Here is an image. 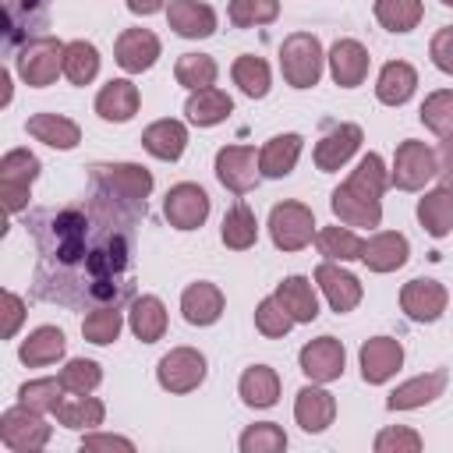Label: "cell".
<instances>
[{
	"label": "cell",
	"mask_w": 453,
	"mask_h": 453,
	"mask_svg": "<svg viewBox=\"0 0 453 453\" xmlns=\"http://www.w3.org/2000/svg\"><path fill=\"white\" fill-rule=\"evenodd\" d=\"M389 184V173H386V163L382 156L368 152L361 156L357 170L333 191L329 198V209L333 216L343 223V226H379L382 219V191Z\"/></svg>",
	"instance_id": "cell-1"
},
{
	"label": "cell",
	"mask_w": 453,
	"mask_h": 453,
	"mask_svg": "<svg viewBox=\"0 0 453 453\" xmlns=\"http://www.w3.org/2000/svg\"><path fill=\"white\" fill-rule=\"evenodd\" d=\"M92 180L106 191V198H117L131 205L134 212H145V198L152 191V173L138 163H99L92 166Z\"/></svg>",
	"instance_id": "cell-2"
},
{
	"label": "cell",
	"mask_w": 453,
	"mask_h": 453,
	"mask_svg": "<svg viewBox=\"0 0 453 453\" xmlns=\"http://www.w3.org/2000/svg\"><path fill=\"white\" fill-rule=\"evenodd\" d=\"M322 42L311 35V32H294L283 39L280 46V67H283V78L287 85L294 88H311L319 85L322 78Z\"/></svg>",
	"instance_id": "cell-3"
},
{
	"label": "cell",
	"mask_w": 453,
	"mask_h": 453,
	"mask_svg": "<svg viewBox=\"0 0 453 453\" xmlns=\"http://www.w3.org/2000/svg\"><path fill=\"white\" fill-rule=\"evenodd\" d=\"M64 71V42L53 35H39L28 39L18 53V74L25 85L32 88H46L57 81V74Z\"/></svg>",
	"instance_id": "cell-4"
},
{
	"label": "cell",
	"mask_w": 453,
	"mask_h": 453,
	"mask_svg": "<svg viewBox=\"0 0 453 453\" xmlns=\"http://www.w3.org/2000/svg\"><path fill=\"white\" fill-rule=\"evenodd\" d=\"M439 173V156L418 142V138H407L396 145V156H393V170H389V184L400 188V191H418L425 188V180H432Z\"/></svg>",
	"instance_id": "cell-5"
},
{
	"label": "cell",
	"mask_w": 453,
	"mask_h": 453,
	"mask_svg": "<svg viewBox=\"0 0 453 453\" xmlns=\"http://www.w3.org/2000/svg\"><path fill=\"white\" fill-rule=\"evenodd\" d=\"M315 234L319 230H315V216H311L308 205H301V202L273 205V212H269V237H273V244L280 251H301V248L311 244Z\"/></svg>",
	"instance_id": "cell-6"
},
{
	"label": "cell",
	"mask_w": 453,
	"mask_h": 453,
	"mask_svg": "<svg viewBox=\"0 0 453 453\" xmlns=\"http://www.w3.org/2000/svg\"><path fill=\"white\" fill-rule=\"evenodd\" d=\"M0 442L14 453H35L50 442V425L42 421L39 411L18 403L0 414Z\"/></svg>",
	"instance_id": "cell-7"
},
{
	"label": "cell",
	"mask_w": 453,
	"mask_h": 453,
	"mask_svg": "<svg viewBox=\"0 0 453 453\" xmlns=\"http://www.w3.org/2000/svg\"><path fill=\"white\" fill-rule=\"evenodd\" d=\"M39 177V159L28 149H11L0 159V198L7 212H21L28 205V188Z\"/></svg>",
	"instance_id": "cell-8"
},
{
	"label": "cell",
	"mask_w": 453,
	"mask_h": 453,
	"mask_svg": "<svg viewBox=\"0 0 453 453\" xmlns=\"http://www.w3.org/2000/svg\"><path fill=\"white\" fill-rule=\"evenodd\" d=\"M85 269H88V276L99 283V297H117V287L106 283V280H113L117 273L127 269V241H124V234H113V230L103 234V237L88 248Z\"/></svg>",
	"instance_id": "cell-9"
},
{
	"label": "cell",
	"mask_w": 453,
	"mask_h": 453,
	"mask_svg": "<svg viewBox=\"0 0 453 453\" xmlns=\"http://www.w3.org/2000/svg\"><path fill=\"white\" fill-rule=\"evenodd\" d=\"M156 379L166 393H191L205 379V357L195 347H173L170 354L159 357Z\"/></svg>",
	"instance_id": "cell-10"
},
{
	"label": "cell",
	"mask_w": 453,
	"mask_h": 453,
	"mask_svg": "<svg viewBox=\"0 0 453 453\" xmlns=\"http://www.w3.org/2000/svg\"><path fill=\"white\" fill-rule=\"evenodd\" d=\"M258 156L251 145H226L216 152V177L226 191L234 195H248L258 180Z\"/></svg>",
	"instance_id": "cell-11"
},
{
	"label": "cell",
	"mask_w": 453,
	"mask_h": 453,
	"mask_svg": "<svg viewBox=\"0 0 453 453\" xmlns=\"http://www.w3.org/2000/svg\"><path fill=\"white\" fill-rule=\"evenodd\" d=\"M297 361H301V372L311 382H333V379L343 375L347 354H343V343L336 336H315V340H308L301 347Z\"/></svg>",
	"instance_id": "cell-12"
},
{
	"label": "cell",
	"mask_w": 453,
	"mask_h": 453,
	"mask_svg": "<svg viewBox=\"0 0 453 453\" xmlns=\"http://www.w3.org/2000/svg\"><path fill=\"white\" fill-rule=\"evenodd\" d=\"M163 212L170 219V226L177 230H198L209 216V195L198 188V184H173L166 191V202H163Z\"/></svg>",
	"instance_id": "cell-13"
},
{
	"label": "cell",
	"mask_w": 453,
	"mask_h": 453,
	"mask_svg": "<svg viewBox=\"0 0 453 453\" xmlns=\"http://www.w3.org/2000/svg\"><path fill=\"white\" fill-rule=\"evenodd\" d=\"M315 283H319V290L326 294V301H329V308L333 311H354L357 304H361V280L354 276V273H347L343 265H336V262H322L319 269H315Z\"/></svg>",
	"instance_id": "cell-14"
},
{
	"label": "cell",
	"mask_w": 453,
	"mask_h": 453,
	"mask_svg": "<svg viewBox=\"0 0 453 453\" xmlns=\"http://www.w3.org/2000/svg\"><path fill=\"white\" fill-rule=\"evenodd\" d=\"M446 301H449V294L439 280H421L418 276V280L403 283V290H400V308L414 322H435L446 311Z\"/></svg>",
	"instance_id": "cell-15"
},
{
	"label": "cell",
	"mask_w": 453,
	"mask_h": 453,
	"mask_svg": "<svg viewBox=\"0 0 453 453\" xmlns=\"http://www.w3.org/2000/svg\"><path fill=\"white\" fill-rule=\"evenodd\" d=\"M400 365H403L400 340H393V336H372V340H365V347H361V379L368 386H379V382L393 379Z\"/></svg>",
	"instance_id": "cell-16"
},
{
	"label": "cell",
	"mask_w": 453,
	"mask_h": 453,
	"mask_svg": "<svg viewBox=\"0 0 453 453\" xmlns=\"http://www.w3.org/2000/svg\"><path fill=\"white\" fill-rule=\"evenodd\" d=\"M361 149V127L357 124H336L315 142V166L322 173L340 170L354 152Z\"/></svg>",
	"instance_id": "cell-17"
},
{
	"label": "cell",
	"mask_w": 453,
	"mask_h": 453,
	"mask_svg": "<svg viewBox=\"0 0 453 453\" xmlns=\"http://www.w3.org/2000/svg\"><path fill=\"white\" fill-rule=\"evenodd\" d=\"M113 57L117 64L127 71V74H142L156 64L159 57V39L149 32V28H124L117 35V46H113Z\"/></svg>",
	"instance_id": "cell-18"
},
{
	"label": "cell",
	"mask_w": 453,
	"mask_h": 453,
	"mask_svg": "<svg viewBox=\"0 0 453 453\" xmlns=\"http://www.w3.org/2000/svg\"><path fill=\"white\" fill-rule=\"evenodd\" d=\"M368 50L357 39H336L329 50V74L340 88H357L368 74Z\"/></svg>",
	"instance_id": "cell-19"
},
{
	"label": "cell",
	"mask_w": 453,
	"mask_h": 453,
	"mask_svg": "<svg viewBox=\"0 0 453 453\" xmlns=\"http://www.w3.org/2000/svg\"><path fill=\"white\" fill-rule=\"evenodd\" d=\"M166 21L184 39H205L216 32V11L202 0H170Z\"/></svg>",
	"instance_id": "cell-20"
},
{
	"label": "cell",
	"mask_w": 453,
	"mask_h": 453,
	"mask_svg": "<svg viewBox=\"0 0 453 453\" xmlns=\"http://www.w3.org/2000/svg\"><path fill=\"white\" fill-rule=\"evenodd\" d=\"M407 255H411V244L396 230H382V234L368 237L365 248H361V262L372 273H393V269H400L407 262Z\"/></svg>",
	"instance_id": "cell-21"
},
{
	"label": "cell",
	"mask_w": 453,
	"mask_h": 453,
	"mask_svg": "<svg viewBox=\"0 0 453 453\" xmlns=\"http://www.w3.org/2000/svg\"><path fill=\"white\" fill-rule=\"evenodd\" d=\"M446 389V368H435V372H425V375H414L407 379L403 386H396L386 400L389 411H414V407H425L432 403L435 396H442Z\"/></svg>",
	"instance_id": "cell-22"
},
{
	"label": "cell",
	"mask_w": 453,
	"mask_h": 453,
	"mask_svg": "<svg viewBox=\"0 0 453 453\" xmlns=\"http://www.w3.org/2000/svg\"><path fill=\"white\" fill-rule=\"evenodd\" d=\"M294 418H297V425H301L304 432H322V428H329L333 418H336V400H333V393L322 389V386H304V389L297 393V400H294Z\"/></svg>",
	"instance_id": "cell-23"
},
{
	"label": "cell",
	"mask_w": 453,
	"mask_h": 453,
	"mask_svg": "<svg viewBox=\"0 0 453 453\" xmlns=\"http://www.w3.org/2000/svg\"><path fill=\"white\" fill-rule=\"evenodd\" d=\"M142 145H145L149 156H156L163 163H173L188 149V127L180 120H170V117L166 120H156V124H149L142 131Z\"/></svg>",
	"instance_id": "cell-24"
},
{
	"label": "cell",
	"mask_w": 453,
	"mask_h": 453,
	"mask_svg": "<svg viewBox=\"0 0 453 453\" xmlns=\"http://www.w3.org/2000/svg\"><path fill=\"white\" fill-rule=\"evenodd\" d=\"M96 113L103 120H113V124L131 120L138 113V88H134V81H127V78L106 81L99 88V96H96Z\"/></svg>",
	"instance_id": "cell-25"
},
{
	"label": "cell",
	"mask_w": 453,
	"mask_h": 453,
	"mask_svg": "<svg viewBox=\"0 0 453 453\" xmlns=\"http://www.w3.org/2000/svg\"><path fill=\"white\" fill-rule=\"evenodd\" d=\"M184 113H188L191 124L212 127V124H223V120L234 113V99H230L223 88H216V85L195 88V92L188 96V103H184Z\"/></svg>",
	"instance_id": "cell-26"
},
{
	"label": "cell",
	"mask_w": 453,
	"mask_h": 453,
	"mask_svg": "<svg viewBox=\"0 0 453 453\" xmlns=\"http://www.w3.org/2000/svg\"><path fill=\"white\" fill-rule=\"evenodd\" d=\"M180 311L191 326H212L219 315H223V294L216 283H191L184 294H180Z\"/></svg>",
	"instance_id": "cell-27"
},
{
	"label": "cell",
	"mask_w": 453,
	"mask_h": 453,
	"mask_svg": "<svg viewBox=\"0 0 453 453\" xmlns=\"http://www.w3.org/2000/svg\"><path fill=\"white\" fill-rule=\"evenodd\" d=\"M418 88V71L407 64V60H389L382 71H379V81H375V96L379 103L386 106H403Z\"/></svg>",
	"instance_id": "cell-28"
},
{
	"label": "cell",
	"mask_w": 453,
	"mask_h": 453,
	"mask_svg": "<svg viewBox=\"0 0 453 453\" xmlns=\"http://www.w3.org/2000/svg\"><path fill=\"white\" fill-rule=\"evenodd\" d=\"M28 134L50 149H74L81 142V127L71 117L60 113H32L28 117Z\"/></svg>",
	"instance_id": "cell-29"
},
{
	"label": "cell",
	"mask_w": 453,
	"mask_h": 453,
	"mask_svg": "<svg viewBox=\"0 0 453 453\" xmlns=\"http://www.w3.org/2000/svg\"><path fill=\"white\" fill-rule=\"evenodd\" d=\"M301 145H304V138L294 134V131L269 138V142L262 145V152H258V170H262L265 177H287V173L297 166Z\"/></svg>",
	"instance_id": "cell-30"
},
{
	"label": "cell",
	"mask_w": 453,
	"mask_h": 453,
	"mask_svg": "<svg viewBox=\"0 0 453 453\" xmlns=\"http://www.w3.org/2000/svg\"><path fill=\"white\" fill-rule=\"evenodd\" d=\"M127 326L131 333L142 340V343H156L163 333H166V308L156 294H142L131 301V311H127Z\"/></svg>",
	"instance_id": "cell-31"
},
{
	"label": "cell",
	"mask_w": 453,
	"mask_h": 453,
	"mask_svg": "<svg viewBox=\"0 0 453 453\" xmlns=\"http://www.w3.org/2000/svg\"><path fill=\"white\" fill-rule=\"evenodd\" d=\"M64 347H67V340H64V333H60L57 326H39V329L28 333V340H21L18 357H21L28 368H42V365L60 361V357H64Z\"/></svg>",
	"instance_id": "cell-32"
},
{
	"label": "cell",
	"mask_w": 453,
	"mask_h": 453,
	"mask_svg": "<svg viewBox=\"0 0 453 453\" xmlns=\"http://www.w3.org/2000/svg\"><path fill=\"white\" fill-rule=\"evenodd\" d=\"M418 223L432 237H446L453 230V188L439 184L418 202Z\"/></svg>",
	"instance_id": "cell-33"
},
{
	"label": "cell",
	"mask_w": 453,
	"mask_h": 453,
	"mask_svg": "<svg viewBox=\"0 0 453 453\" xmlns=\"http://www.w3.org/2000/svg\"><path fill=\"white\" fill-rule=\"evenodd\" d=\"M276 297L280 304L290 311L294 322H311L319 319V297H315V287L308 276H287L280 287H276Z\"/></svg>",
	"instance_id": "cell-34"
},
{
	"label": "cell",
	"mask_w": 453,
	"mask_h": 453,
	"mask_svg": "<svg viewBox=\"0 0 453 453\" xmlns=\"http://www.w3.org/2000/svg\"><path fill=\"white\" fill-rule=\"evenodd\" d=\"M57 421L64 425V428H99L103 425V418H106V407H103V400H96V396H88V393H71V396H64L60 403H57Z\"/></svg>",
	"instance_id": "cell-35"
},
{
	"label": "cell",
	"mask_w": 453,
	"mask_h": 453,
	"mask_svg": "<svg viewBox=\"0 0 453 453\" xmlns=\"http://www.w3.org/2000/svg\"><path fill=\"white\" fill-rule=\"evenodd\" d=\"M241 400L248 407H273L280 400V375L269 365H251L241 375Z\"/></svg>",
	"instance_id": "cell-36"
},
{
	"label": "cell",
	"mask_w": 453,
	"mask_h": 453,
	"mask_svg": "<svg viewBox=\"0 0 453 453\" xmlns=\"http://www.w3.org/2000/svg\"><path fill=\"white\" fill-rule=\"evenodd\" d=\"M219 237H223V244H226V248H234V251L251 248V244L258 241L255 212H251L244 202L230 205V209H226V216H223V230H219Z\"/></svg>",
	"instance_id": "cell-37"
},
{
	"label": "cell",
	"mask_w": 453,
	"mask_h": 453,
	"mask_svg": "<svg viewBox=\"0 0 453 453\" xmlns=\"http://www.w3.org/2000/svg\"><path fill=\"white\" fill-rule=\"evenodd\" d=\"M64 74L71 85H88L99 74V50L85 39H74L64 46Z\"/></svg>",
	"instance_id": "cell-38"
},
{
	"label": "cell",
	"mask_w": 453,
	"mask_h": 453,
	"mask_svg": "<svg viewBox=\"0 0 453 453\" xmlns=\"http://www.w3.org/2000/svg\"><path fill=\"white\" fill-rule=\"evenodd\" d=\"M230 74H234V85H237L244 96H251V99L269 96V81H273V74H269V64H265L262 57H251V53L237 57L234 67H230Z\"/></svg>",
	"instance_id": "cell-39"
},
{
	"label": "cell",
	"mask_w": 453,
	"mask_h": 453,
	"mask_svg": "<svg viewBox=\"0 0 453 453\" xmlns=\"http://www.w3.org/2000/svg\"><path fill=\"white\" fill-rule=\"evenodd\" d=\"M315 244L329 262H354L361 258V248H365V241L347 226H322L315 234Z\"/></svg>",
	"instance_id": "cell-40"
},
{
	"label": "cell",
	"mask_w": 453,
	"mask_h": 453,
	"mask_svg": "<svg viewBox=\"0 0 453 453\" xmlns=\"http://www.w3.org/2000/svg\"><path fill=\"white\" fill-rule=\"evenodd\" d=\"M216 74H219V67H216V60L209 53H184V57H177V67H173L177 85H184L191 92L216 85Z\"/></svg>",
	"instance_id": "cell-41"
},
{
	"label": "cell",
	"mask_w": 453,
	"mask_h": 453,
	"mask_svg": "<svg viewBox=\"0 0 453 453\" xmlns=\"http://www.w3.org/2000/svg\"><path fill=\"white\" fill-rule=\"evenodd\" d=\"M421 14H425V4L421 0H375V18L389 32H411V28H418Z\"/></svg>",
	"instance_id": "cell-42"
},
{
	"label": "cell",
	"mask_w": 453,
	"mask_h": 453,
	"mask_svg": "<svg viewBox=\"0 0 453 453\" xmlns=\"http://www.w3.org/2000/svg\"><path fill=\"white\" fill-rule=\"evenodd\" d=\"M120 326H124V315L117 311V304H106V308H96V311H88L81 319V336L88 343H99L103 347V343H113L117 340Z\"/></svg>",
	"instance_id": "cell-43"
},
{
	"label": "cell",
	"mask_w": 453,
	"mask_h": 453,
	"mask_svg": "<svg viewBox=\"0 0 453 453\" xmlns=\"http://www.w3.org/2000/svg\"><path fill=\"white\" fill-rule=\"evenodd\" d=\"M60 393H67L64 382H60V375H57V379H32V382H25V386L18 389V400H21L25 407L39 411V414H53L57 403L64 400Z\"/></svg>",
	"instance_id": "cell-44"
},
{
	"label": "cell",
	"mask_w": 453,
	"mask_h": 453,
	"mask_svg": "<svg viewBox=\"0 0 453 453\" xmlns=\"http://www.w3.org/2000/svg\"><path fill=\"white\" fill-rule=\"evenodd\" d=\"M421 124L439 138L453 134V88H439L421 103Z\"/></svg>",
	"instance_id": "cell-45"
},
{
	"label": "cell",
	"mask_w": 453,
	"mask_h": 453,
	"mask_svg": "<svg viewBox=\"0 0 453 453\" xmlns=\"http://www.w3.org/2000/svg\"><path fill=\"white\" fill-rule=\"evenodd\" d=\"M280 14V0H230L226 18L237 28H251V25H269Z\"/></svg>",
	"instance_id": "cell-46"
},
{
	"label": "cell",
	"mask_w": 453,
	"mask_h": 453,
	"mask_svg": "<svg viewBox=\"0 0 453 453\" xmlns=\"http://www.w3.org/2000/svg\"><path fill=\"white\" fill-rule=\"evenodd\" d=\"M283 446H287V435L273 421H258L241 435V453H280Z\"/></svg>",
	"instance_id": "cell-47"
},
{
	"label": "cell",
	"mask_w": 453,
	"mask_h": 453,
	"mask_svg": "<svg viewBox=\"0 0 453 453\" xmlns=\"http://www.w3.org/2000/svg\"><path fill=\"white\" fill-rule=\"evenodd\" d=\"M255 326H258L262 336H287L290 326H294V319H290V311L280 304V297L273 294V297L258 301V308H255Z\"/></svg>",
	"instance_id": "cell-48"
},
{
	"label": "cell",
	"mask_w": 453,
	"mask_h": 453,
	"mask_svg": "<svg viewBox=\"0 0 453 453\" xmlns=\"http://www.w3.org/2000/svg\"><path fill=\"white\" fill-rule=\"evenodd\" d=\"M99 379H103V372L88 357H74V361H67L60 368V382H64L67 393H92L99 386Z\"/></svg>",
	"instance_id": "cell-49"
},
{
	"label": "cell",
	"mask_w": 453,
	"mask_h": 453,
	"mask_svg": "<svg viewBox=\"0 0 453 453\" xmlns=\"http://www.w3.org/2000/svg\"><path fill=\"white\" fill-rule=\"evenodd\" d=\"M421 449V435L414 428H382L375 435V453H418Z\"/></svg>",
	"instance_id": "cell-50"
},
{
	"label": "cell",
	"mask_w": 453,
	"mask_h": 453,
	"mask_svg": "<svg viewBox=\"0 0 453 453\" xmlns=\"http://www.w3.org/2000/svg\"><path fill=\"white\" fill-rule=\"evenodd\" d=\"M428 53H432V64H435L442 74H453V25L439 28V32L432 35Z\"/></svg>",
	"instance_id": "cell-51"
},
{
	"label": "cell",
	"mask_w": 453,
	"mask_h": 453,
	"mask_svg": "<svg viewBox=\"0 0 453 453\" xmlns=\"http://www.w3.org/2000/svg\"><path fill=\"white\" fill-rule=\"evenodd\" d=\"M21 319H25V301H21L14 290H4V336H7V340L18 333Z\"/></svg>",
	"instance_id": "cell-52"
},
{
	"label": "cell",
	"mask_w": 453,
	"mask_h": 453,
	"mask_svg": "<svg viewBox=\"0 0 453 453\" xmlns=\"http://www.w3.org/2000/svg\"><path fill=\"white\" fill-rule=\"evenodd\" d=\"M81 449L85 453H96V449H134V442L131 439H124V435H106V432H92V435H85L81 439Z\"/></svg>",
	"instance_id": "cell-53"
},
{
	"label": "cell",
	"mask_w": 453,
	"mask_h": 453,
	"mask_svg": "<svg viewBox=\"0 0 453 453\" xmlns=\"http://www.w3.org/2000/svg\"><path fill=\"white\" fill-rule=\"evenodd\" d=\"M439 177H442V184H449L453 188V134H446L442 142H439Z\"/></svg>",
	"instance_id": "cell-54"
},
{
	"label": "cell",
	"mask_w": 453,
	"mask_h": 453,
	"mask_svg": "<svg viewBox=\"0 0 453 453\" xmlns=\"http://www.w3.org/2000/svg\"><path fill=\"white\" fill-rule=\"evenodd\" d=\"M163 4L166 0H127V11L131 14H156V11H163Z\"/></svg>",
	"instance_id": "cell-55"
},
{
	"label": "cell",
	"mask_w": 453,
	"mask_h": 453,
	"mask_svg": "<svg viewBox=\"0 0 453 453\" xmlns=\"http://www.w3.org/2000/svg\"><path fill=\"white\" fill-rule=\"evenodd\" d=\"M442 4H446V7H453V0H442Z\"/></svg>",
	"instance_id": "cell-56"
}]
</instances>
